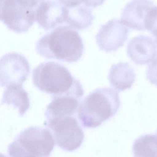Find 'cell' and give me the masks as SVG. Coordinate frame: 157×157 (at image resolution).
Instances as JSON below:
<instances>
[{
  "label": "cell",
  "mask_w": 157,
  "mask_h": 157,
  "mask_svg": "<svg viewBox=\"0 0 157 157\" xmlns=\"http://www.w3.org/2000/svg\"><path fill=\"white\" fill-rule=\"evenodd\" d=\"M38 54L47 59L72 63L83 56L84 46L78 32L69 27L60 26L41 37L37 42Z\"/></svg>",
  "instance_id": "cell-1"
},
{
  "label": "cell",
  "mask_w": 157,
  "mask_h": 157,
  "mask_svg": "<svg viewBox=\"0 0 157 157\" xmlns=\"http://www.w3.org/2000/svg\"><path fill=\"white\" fill-rule=\"evenodd\" d=\"M32 81L41 91L54 97L71 96L81 99L84 89L79 80L69 70L55 62L43 63L34 69Z\"/></svg>",
  "instance_id": "cell-2"
},
{
  "label": "cell",
  "mask_w": 157,
  "mask_h": 157,
  "mask_svg": "<svg viewBox=\"0 0 157 157\" xmlns=\"http://www.w3.org/2000/svg\"><path fill=\"white\" fill-rule=\"evenodd\" d=\"M120 105L118 91L109 87L97 89L80 103L77 115L83 127L96 128L113 117Z\"/></svg>",
  "instance_id": "cell-3"
},
{
  "label": "cell",
  "mask_w": 157,
  "mask_h": 157,
  "mask_svg": "<svg viewBox=\"0 0 157 157\" xmlns=\"http://www.w3.org/2000/svg\"><path fill=\"white\" fill-rule=\"evenodd\" d=\"M49 130L37 126L25 129L8 147L9 157H49L55 146Z\"/></svg>",
  "instance_id": "cell-4"
},
{
  "label": "cell",
  "mask_w": 157,
  "mask_h": 157,
  "mask_svg": "<svg viewBox=\"0 0 157 157\" xmlns=\"http://www.w3.org/2000/svg\"><path fill=\"white\" fill-rule=\"evenodd\" d=\"M37 0H1V21L17 33L27 32L36 21Z\"/></svg>",
  "instance_id": "cell-5"
},
{
  "label": "cell",
  "mask_w": 157,
  "mask_h": 157,
  "mask_svg": "<svg viewBox=\"0 0 157 157\" xmlns=\"http://www.w3.org/2000/svg\"><path fill=\"white\" fill-rule=\"evenodd\" d=\"M44 125L52 134L55 144L62 149L73 152L83 144L84 134L77 115L47 119Z\"/></svg>",
  "instance_id": "cell-6"
},
{
  "label": "cell",
  "mask_w": 157,
  "mask_h": 157,
  "mask_svg": "<svg viewBox=\"0 0 157 157\" xmlns=\"http://www.w3.org/2000/svg\"><path fill=\"white\" fill-rule=\"evenodd\" d=\"M30 71L29 63L24 55L16 52L7 53L0 61L1 86H22Z\"/></svg>",
  "instance_id": "cell-7"
},
{
  "label": "cell",
  "mask_w": 157,
  "mask_h": 157,
  "mask_svg": "<svg viewBox=\"0 0 157 157\" xmlns=\"http://www.w3.org/2000/svg\"><path fill=\"white\" fill-rule=\"evenodd\" d=\"M129 29L121 20L112 19L101 26L96 36L98 46L109 52L123 47L128 39Z\"/></svg>",
  "instance_id": "cell-8"
},
{
  "label": "cell",
  "mask_w": 157,
  "mask_h": 157,
  "mask_svg": "<svg viewBox=\"0 0 157 157\" xmlns=\"http://www.w3.org/2000/svg\"><path fill=\"white\" fill-rule=\"evenodd\" d=\"M63 5L65 25L81 31L87 29L93 24L95 17L92 10L81 0H69Z\"/></svg>",
  "instance_id": "cell-9"
},
{
  "label": "cell",
  "mask_w": 157,
  "mask_h": 157,
  "mask_svg": "<svg viewBox=\"0 0 157 157\" xmlns=\"http://www.w3.org/2000/svg\"><path fill=\"white\" fill-rule=\"evenodd\" d=\"M154 4L150 0H132L125 6L121 14L122 22L134 30L143 31L147 16Z\"/></svg>",
  "instance_id": "cell-10"
},
{
  "label": "cell",
  "mask_w": 157,
  "mask_h": 157,
  "mask_svg": "<svg viewBox=\"0 0 157 157\" xmlns=\"http://www.w3.org/2000/svg\"><path fill=\"white\" fill-rule=\"evenodd\" d=\"M127 53L135 64L144 65L151 63L157 56L156 42L147 36L135 37L128 44Z\"/></svg>",
  "instance_id": "cell-11"
},
{
  "label": "cell",
  "mask_w": 157,
  "mask_h": 157,
  "mask_svg": "<svg viewBox=\"0 0 157 157\" xmlns=\"http://www.w3.org/2000/svg\"><path fill=\"white\" fill-rule=\"evenodd\" d=\"M36 21L45 30L64 25L62 4L54 0L40 2L36 11Z\"/></svg>",
  "instance_id": "cell-12"
},
{
  "label": "cell",
  "mask_w": 157,
  "mask_h": 157,
  "mask_svg": "<svg viewBox=\"0 0 157 157\" xmlns=\"http://www.w3.org/2000/svg\"><path fill=\"white\" fill-rule=\"evenodd\" d=\"M135 79L134 70L127 62L113 64L109 72V81L112 86L118 91L131 88Z\"/></svg>",
  "instance_id": "cell-13"
},
{
  "label": "cell",
  "mask_w": 157,
  "mask_h": 157,
  "mask_svg": "<svg viewBox=\"0 0 157 157\" xmlns=\"http://www.w3.org/2000/svg\"><path fill=\"white\" fill-rule=\"evenodd\" d=\"M45 111L46 119L65 115H77L80 99L71 96L52 98Z\"/></svg>",
  "instance_id": "cell-14"
},
{
  "label": "cell",
  "mask_w": 157,
  "mask_h": 157,
  "mask_svg": "<svg viewBox=\"0 0 157 157\" xmlns=\"http://www.w3.org/2000/svg\"><path fill=\"white\" fill-rule=\"evenodd\" d=\"M2 103L13 105L18 109V113L21 116L25 114L30 106L28 93L22 86L6 87L4 91Z\"/></svg>",
  "instance_id": "cell-15"
},
{
  "label": "cell",
  "mask_w": 157,
  "mask_h": 157,
  "mask_svg": "<svg viewBox=\"0 0 157 157\" xmlns=\"http://www.w3.org/2000/svg\"><path fill=\"white\" fill-rule=\"evenodd\" d=\"M135 157H157V135L141 136L133 146Z\"/></svg>",
  "instance_id": "cell-16"
},
{
  "label": "cell",
  "mask_w": 157,
  "mask_h": 157,
  "mask_svg": "<svg viewBox=\"0 0 157 157\" xmlns=\"http://www.w3.org/2000/svg\"><path fill=\"white\" fill-rule=\"evenodd\" d=\"M145 28L157 39V6H153L148 12L146 19Z\"/></svg>",
  "instance_id": "cell-17"
},
{
  "label": "cell",
  "mask_w": 157,
  "mask_h": 157,
  "mask_svg": "<svg viewBox=\"0 0 157 157\" xmlns=\"http://www.w3.org/2000/svg\"><path fill=\"white\" fill-rule=\"evenodd\" d=\"M147 78L150 83L154 85L157 84V56L152 61L146 72Z\"/></svg>",
  "instance_id": "cell-18"
},
{
  "label": "cell",
  "mask_w": 157,
  "mask_h": 157,
  "mask_svg": "<svg viewBox=\"0 0 157 157\" xmlns=\"http://www.w3.org/2000/svg\"><path fill=\"white\" fill-rule=\"evenodd\" d=\"M81 2L88 7H98L102 5L106 0H81Z\"/></svg>",
  "instance_id": "cell-19"
},
{
  "label": "cell",
  "mask_w": 157,
  "mask_h": 157,
  "mask_svg": "<svg viewBox=\"0 0 157 157\" xmlns=\"http://www.w3.org/2000/svg\"><path fill=\"white\" fill-rule=\"evenodd\" d=\"M59 2H60L61 3L64 4L67 1H69V0H58Z\"/></svg>",
  "instance_id": "cell-20"
},
{
  "label": "cell",
  "mask_w": 157,
  "mask_h": 157,
  "mask_svg": "<svg viewBox=\"0 0 157 157\" xmlns=\"http://www.w3.org/2000/svg\"><path fill=\"white\" fill-rule=\"evenodd\" d=\"M37 1L40 2H43V1H46V0H37Z\"/></svg>",
  "instance_id": "cell-21"
},
{
  "label": "cell",
  "mask_w": 157,
  "mask_h": 157,
  "mask_svg": "<svg viewBox=\"0 0 157 157\" xmlns=\"http://www.w3.org/2000/svg\"></svg>",
  "instance_id": "cell-22"
},
{
  "label": "cell",
  "mask_w": 157,
  "mask_h": 157,
  "mask_svg": "<svg viewBox=\"0 0 157 157\" xmlns=\"http://www.w3.org/2000/svg\"></svg>",
  "instance_id": "cell-23"
}]
</instances>
